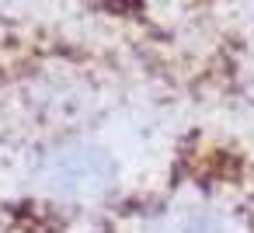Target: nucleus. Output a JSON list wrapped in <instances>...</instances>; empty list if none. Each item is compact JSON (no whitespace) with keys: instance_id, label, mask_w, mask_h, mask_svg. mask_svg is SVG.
<instances>
[{"instance_id":"obj_1","label":"nucleus","mask_w":254,"mask_h":233,"mask_svg":"<svg viewBox=\"0 0 254 233\" xmlns=\"http://www.w3.org/2000/svg\"><path fill=\"white\" fill-rule=\"evenodd\" d=\"M80 233H254V139L185 125Z\"/></svg>"},{"instance_id":"obj_2","label":"nucleus","mask_w":254,"mask_h":233,"mask_svg":"<svg viewBox=\"0 0 254 233\" xmlns=\"http://www.w3.org/2000/svg\"><path fill=\"white\" fill-rule=\"evenodd\" d=\"M98 4H105L112 14H122V18H126V14H132V11L139 7V0H98Z\"/></svg>"}]
</instances>
